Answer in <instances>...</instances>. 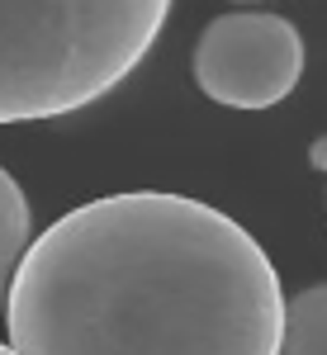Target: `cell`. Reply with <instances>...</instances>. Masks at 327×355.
<instances>
[{
    "instance_id": "5b68a950",
    "label": "cell",
    "mask_w": 327,
    "mask_h": 355,
    "mask_svg": "<svg viewBox=\"0 0 327 355\" xmlns=\"http://www.w3.org/2000/svg\"><path fill=\"white\" fill-rule=\"evenodd\" d=\"M280 355H327V279L285 299Z\"/></svg>"
},
{
    "instance_id": "3957f363",
    "label": "cell",
    "mask_w": 327,
    "mask_h": 355,
    "mask_svg": "<svg viewBox=\"0 0 327 355\" xmlns=\"http://www.w3.org/2000/svg\"><path fill=\"white\" fill-rule=\"evenodd\" d=\"M190 76L223 110H275L303 76V33L266 10L218 15L194 43Z\"/></svg>"
},
{
    "instance_id": "52a82bcc",
    "label": "cell",
    "mask_w": 327,
    "mask_h": 355,
    "mask_svg": "<svg viewBox=\"0 0 327 355\" xmlns=\"http://www.w3.org/2000/svg\"><path fill=\"white\" fill-rule=\"evenodd\" d=\"M0 355H19V351H15V346H10V341H0Z\"/></svg>"
},
{
    "instance_id": "7a4b0ae2",
    "label": "cell",
    "mask_w": 327,
    "mask_h": 355,
    "mask_svg": "<svg viewBox=\"0 0 327 355\" xmlns=\"http://www.w3.org/2000/svg\"><path fill=\"white\" fill-rule=\"evenodd\" d=\"M176 0H0V123L76 114L133 76Z\"/></svg>"
},
{
    "instance_id": "8992f818",
    "label": "cell",
    "mask_w": 327,
    "mask_h": 355,
    "mask_svg": "<svg viewBox=\"0 0 327 355\" xmlns=\"http://www.w3.org/2000/svg\"><path fill=\"white\" fill-rule=\"evenodd\" d=\"M308 162L318 166V171H327V137H318V142L308 147Z\"/></svg>"
},
{
    "instance_id": "277c9868",
    "label": "cell",
    "mask_w": 327,
    "mask_h": 355,
    "mask_svg": "<svg viewBox=\"0 0 327 355\" xmlns=\"http://www.w3.org/2000/svg\"><path fill=\"white\" fill-rule=\"evenodd\" d=\"M28 242H33V209H28L24 185L0 166V313L10 303V284H15V270L24 261Z\"/></svg>"
},
{
    "instance_id": "6da1fadb",
    "label": "cell",
    "mask_w": 327,
    "mask_h": 355,
    "mask_svg": "<svg viewBox=\"0 0 327 355\" xmlns=\"http://www.w3.org/2000/svg\"><path fill=\"white\" fill-rule=\"evenodd\" d=\"M5 322L19 355H280L285 289L223 209L128 190L28 242Z\"/></svg>"
}]
</instances>
